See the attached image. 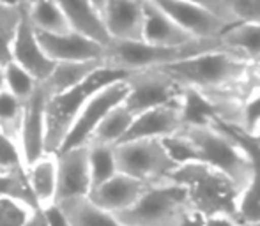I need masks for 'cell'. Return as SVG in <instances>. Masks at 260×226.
Here are the masks:
<instances>
[{
	"mask_svg": "<svg viewBox=\"0 0 260 226\" xmlns=\"http://www.w3.org/2000/svg\"><path fill=\"white\" fill-rule=\"evenodd\" d=\"M124 76L127 74L103 64L80 85L73 87L66 92L50 96L48 104H46V150L57 152L71 124L75 122L87 101L105 85L124 78Z\"/></svg>",
	"mask_w": 260,
	"mask_h": 226,
	"instance_id": "277c9868",
	"label": "cell"
},
{
	"mask_svg": "<svg viewBox=\"0 0 260 226\" xmlns=\"http://www.w3.org/2000/svg\"><path fill=\"white\" fill-rule=\"evenodd\" d=\"M152 2L157 4L191 37H218L226 28V25L221 20H218L214 14L202 9L200 6L188 2V0H152Z\"/></svg>",
	"mask_w": 260,
	"mask_h": 226,
	"instance_id": "5bb4252c",
	"label": "cell"
},
{
	"mask_svg": "<svg viewBox=\"0 0 260 226\" xmlns=\"http://www.w3.org/2000/svg\"><path fill=\"white\" fill-rule=\"evenodd\" d=\"M239 226H260V224H244V223H241Z\"/></svg>",
	"mask_w": 260,
	"mask_h": 226,
	"instance_id": "f35d334b",
	"label": "cell"
},
{
	"mask_svg": "<svg viewBox=\"0 0 260 226\" xmlns=\"http://www.w3.org/2000/svg\"><path fill=\"white\" fill-rule=\"evenodd\" d=\"M219 39L229 46L232 52L260 60V23L239 21L230 25L219 34Z\"/></svg>",
	"mask_w": 260,
	"mask_h": 226,
	"instance_id": "603a6c76",
	"label": "cell"
},
{
	"mask_svg": "<svg viewBox=\"0 0 260 226\" xmlns=\"http://www.w3.org/2000/svg\"><path fill=\"white\" fill-rule=\"evenodd\" d=\"M25 9L28 21L36 32L41 34H64L69 32L68 20L55 0H32Z\"/></svg>",
	"mask_w": 260,
	"mask_h": 226,
	"instance_id": "44dd1931",
	"label": "cell"
},
{
	"mask_svg": "<svg viewBox=\"0 0 260 226\" xmlns=\"http://www.w3.org/2000/svg\"><path fill=\"white\" fill-rule=\"evenodd\" d=\"M30 205L0 196V226H21Z\"/></svg>",
	"mask_w": 260,
	"mask_h": 226,
	"instance_id": "f546056e",
	"label": "cell"
},
{
	"mask_svg": "<svg viewBox=\"0 0 260 226\" xmlns=\"http://www.w3.org/2000/svg\"><path fill=\"white\" fill-rule=\"evenodd\" d=\"M237 21L260 23V0H229Z\"/></svg>",
	"mask_w": 260,
	"mask_h": 226,
	"instance_id": "1f68e13d",
	"label": "cell"
},
{
	"mask_svg": "<svg viewBox=\"0 0 260 226\" xmlns=\"http://www.w3.org/2000/svg\"><path fill=\"white\" fill-rule=\"evenodd\" d=\"M43 214H45V219L48 226H69L68 219H66V214L62 212L60 205L58 203H52V205L41 209Z\"/></svg>",
	"mask_w": 260,
	"mask_h": 226,
	"instance_id": "836d02e7",
	"label": "cell"
},
{
	"mask_svg": "<svg viewBox=\"0 0 260 226\" xmlns=\"http://www.w3.org/2000/svg\"><path fill=\"white\" fill-rule=\"evenodd\" d=\"M32 0H0V6L11 7V9H23L30 4Z\"/></svg>",
	"mask_w": 260,
	"mask_h": 226,
	"instance_id": "d590c367",
	"label": "cell"
},
{
	"mask_svg": "<svg viewBox=\"0 0 260 226\" xmlns=\"http://www.w3.org/2000/svg\"><path fill=\"white\" fill-rule=\"evenodd\" d=\"M6 90V82H4V65H0V92Z\"/></svg>",
	"mask_w": 260,
	"mask_h": 226,
	"instance_id": "74e56055",
	"label": "cell"
},
{
	"mask_svg": "<svg viewBox=\"0 0 260 226\" xmlns=\"http://www.w3.org/2000/svg\"><path fill=\"white\" fill-rule=\"evenodd\" d=\"M234 127L246 138L260 140V85L255 87L241 103Z\"/></svg>",
	"mask_w": 260,
	"mask_h": 226,
	"instance_id": "d4e9b609",
	"label": "cell"
},
{
	"mask_svg": "<svg viewBox=\"0 0 260 226\" xmlns=\"http://www.w3.org/2000/svg\"><path fill=\"white\" fill-rule=\"evenodd\" d=\"M127 90H129V85H127L126 76L115 80V82L108 83L103 89L98 90L85 103V106L78 113L75 122L71 124V127H69L68 134H66L64 141H62L60 148L57 152L89 143L98 124L105 119V115L110 110H113L117 104L124 103V99L127 96Z\"/></svg>",
	"mask_w": 260,
	"mask_h": 226,
	"instance_id": "8992f818",
	"label": "cell"
},
{
	"mask_svg": "<svg viewBox=\"0 0 260 226\" xmlns=\"http://www.w3.org/2000/svg\"><path fill=\"white\" fill-rule=\"evenodd\" d=\"M241 221L236 217V214L229 212V210H218V212H211L206 216L202 226H239Z\"/></svg>",
	"mask_w": 260,
	"mask_h": 226,
	"instance_id": "d6a6232c",
	"label": "cell"
},
{
	"mask_svg": "<svg viewBox=\"0 0 260 226\" xmlns=\"http://www.w3.org/2000/svg\"><path fill=\"white\" fill-rule=\"evenodd\" d=\"M197 209L184 184L168 180L149 184L144 195L119 214H113L120 226H181Z\"/></svg>",
	"mask_w": 260,
	"mask_h": 226,
	"instance_id": "3957f363",
	"label": "cell"
},
{
	"mask_svg": "<svg viewBox=\"0 0 260 226\" xmlns=\"http://www.w3.org/2000/svg\"><path fill=\"white\" fill-rule=\"evenodd\" d=\"M101 18L112 41H142L144 0H106Z\"/></svg>",
	"mask_w": 260,
	"mask_h": 226,
	"instance_id": "4fadbf2b",
	"label": "cell"
},
{
	"mask_svg": "<svg viewBox=\"0 0 260 226\" xmlns=\"http://www.w3.org/2000/svg\"><path fill=\"white\" fill-rule=\"evenodd\" d=\"M55 2L64 13L71 30L87 35L103 46L112 41L105 28L101 13L92 6L90 0H55Z\"/></svg>",
	"mask_w": 260,
	"mask_h": 226,
	"instance_id": "ac0fdd59",
	"label": "cell"
},
{
	"mask_svg": "<svg viewBox=\"0 0 260 226\" xmlns=\"http://www.w3.org/2000/svg\"><path fill=\"white\" fill-rule=\"evenodd\" d=\"M117 170L145 184H157L172 178L177 163L172 159L163 140L142 138V140L120 141L113 147Z\"/></svg>",
	"mask_w": 260,
	"mask_h": 226,
	"instance_id": "5b68a950",
	"label": "cell"
},
{
	"mask_svg": "<svg viewBox=\"0 0 260 226\" xmlns=\"http://www.w3.org/2000/svg\"><path fill=\"white\" fill-rule=\"evenodd\" d=\"M20 18L21 9L0 6V65H6L11 60V43L20 23Z\"/></svg>",
	"mask_w": 260,
	"mask_h": 226,
	"instance_id": "83f0119b",
	"label": "cell"
},
{
	"mask_svg": "<svg viewBox=\"0 0 260 226\" xmlns=\"http://www.w3.org/2000/svg\"><path fill=\"white\" fill-rule=\"evenodd\" d=\"M4 82H6L7 92H11L20 101L28 99V96L34 92V89L39 83L38 80L28 74L23 67H20V65L11 60L4 65Z\"/></svg>",
	"mask_w": 260,
	"mask_h": 226,
	"instance_id": "4316f807",
	"label": "cell"
},
{
	"mask_svg": "<svg viewBox=\"0 0 260 226\" xmlns=\"http://www.w3.org/2000/svg\"><path fill=\"white\" fill-rule=\"evenodd\" d=\"M89 171H90V191L108 180L117 173L115 150L110 145L89 143ZM90 195V193H89Z\"/></svg>",
	"mask_w": 260,
	"mask_h": 226,
	"instance_id": "cb8c5ba5",
	"label": "cell"
},
{
	"mask_svg": "<svg viewBox=\"0 0 260 226\" xmlns=\"http://www.w3.org/2000/svg\"><path fill=\"white\" fill-rule=\"evenodd\" d=\"M175 136L184 145V163H200L219 173L230 182L236 195L244 191L257 177L258 163L250 147L223 129L214 117L184 122Z\"/></svg>",
	"mask_w": 260,
	"mask_h": 226,
	"instance_id": "6da1fadb",
	"label": "cell"
},
{
	"mask_svg": "<svg viewBox=\"0 0 260 226\" xmlns=\"http://www.w3.org/2000/svg\"><path fill=\"white\" fill-rule=\"evenodd\" d=\"M126 78L129 90H127L124 104L133 115L172 103L184 94V90L159 69L137 71L127 74Z\"/></svg>",
	"mask_w": 260,
	"mask_h": 226,
	"instance_id": "52a82bcc",
	"label": "cell"
},
{
	"mask_svg": "<svg viewBox=\"0 0 260 226\" xmlns=\"http://www.w3.org/2000/svg\"><path fill=\"white\" fill-rule=\"evenodd\" d=\"M11 62L23 67L38 82H45L55 67V62L50 60L43 50L38 34L25 14V9H21L20 23L11 43Z\"/></svg>",
	"mask_w": 260,
	"mask_h": 226,
	"instance_id": "8fae6325",
	"label": "cell"
},
{
	"mask_svg": "<svg viewBox=\"0 0 260 226\" xmlns=\"http://www.w3.org/2000/svg\"><path fill=\"white\" fill-rule=\"evenodd\" d=\"M90 2H92V6L96 7V9L101 13V9H103V6H105V2H106V0H90Z\"/></svg>",
	"mask_w": 260,
	"mask_h": 226,
	"instance_id": "8d00e7d4",
	"label": "cell"
},
{
	"mask_svg": "<svg viewBox=\"0 0 260 226\" xmlns=\"http://www.w3.org/2000/svg\"><path fill=\"white\" fill-rule=\"evenodd\" d=\"M135 115L126 108V104L120 103L117 104L113 110H110L105 115V119L98 124L94 129L92 136H90L89 143H101L115 147L126 138L127 131H129L131 124H133Z\"/></svg>",
	"mask_w": 260,
	"mask_h": 226,
	"instance_id": "7402d4cb",
	"label": "cell"
},
{
	"mask_svg": "<svg viewBox=\"0 0 260 226\" xmlns=\"http://www.w3.org/2000/svg\"><path fill=\"white\" fill-rule=\"evenodd\" d=\"M103 62L92 60V62H57L53 71L45 80V87L48 89L50 96L66 92L73 87L80 85L83 80H87L98 67H101Z\"/></svg>",
	"mask_w": 260,
	"mask_h": 226,
	"instance_id": "ffe728a7",
	"label": "cell"
},
{
	"mask_svg": "<svg viewBox=\"0 0 260 226\" xmlns=\"http://www.w3.org/2000/svg\"><path fill=\"white\" fill-rule=\"evenodd\" d=\"M182 124H184V94L172 103L161 104V106L135 115L133 124L122 141L142 140V138L165 140V138L177 134Z\"/></svg>",
	"mask_w": 260,
	"mask_h": 226,
	"instance_id": "9c48e42d",
	"label": "cell"
},
{
	"mask_svg": "<svg viewBox=\"0 0 260 226\" xmlns=\"http://www.w3.org/2000/svg\"><path fill=\"white\" fill-rule=\"evenodd\" d=\"M149 184L133 178L126 173L117 171L113 177L105 180L98 187L90 191L89 198L96 203L100 209L110 214H119L122 210L129 209L147 189Z\"/></svg>",
	"mask_w": 260,
	"mask_h": 226,
	"instance_id": "9a60e30c",
	"label": "cell"
},
{
	"mask_svg": "<svg viewBox=\"0 0 260 226\" xmlns=\"http://www.w3.org/2000/svg\"><path fill=\"white\" fill-rule=\"evenodd\" d=\"M21 226H48V223H46L43 210L39 209V207L34 205V207H30V209L27 210Z\"/></svg>",
	"mask_w": 260,
	"mask_h": 226,
	"instance_id": "e575fe53",
	"label": "cell"
},
{
	"mask_svg": "<svg viewBox=\"0 0 260 226\" xmlns=\"http://www.w3.org/2000/svg\"><path fill=\"white\" fill-rule=\"evenodd\" d=\"M57 203L66 214L69 226H120L113 214L100 209L89 196L68 198Z\"/></svg>",
	"mask_w": 260,
	"mask_h": 226,
	"instance_id": "d6986e66",
	"label": "cell"
},
{
	"mask_svg": "<svg viewBox=\"0 0 260 226\" xmlns=\"http://www.w3.org/2000/svg\"><path fill=\"white\" fill-rule=\"evenodd\" d=\"M50 92L45 83L39 82L34 92L23 101V117L20 127V148L23 165H30L46 150V104Z\"/></svg>",
	"mask_w": 260,
	"mask_h": 226,
	"instance_id": "ba28073f",
	"label": "cell"
},
{
	"mask_svg": "<svg viewBox=\"0 0 260 226\" xmlns=\"http://www.w3.org/2000/svg\"><path fill=\"white\" fill-rule=\"evenodd\" d=\"M25 173L23 158L18 143L0 133V175Z\"/></svg>",
	"mask_w": 260,
	"mask_h": 226,
	"instance_id": "f1b7e54d",
	"label": "cell"
},
{
	"mask_svg": "<svg viewBox=\"0 0 260 226\" xmlns=\"http://www.w3.org/2000/svg\"><path fill=\"white\" fill-rule=\"evenodd\" d=\"M188 2L195 4V6H200L202 9H206L211 14H214V16L218 18V20H221L226 27L239 23L229 0H188Z\"/></svg>",
	"mask_w": 260,
	"mask_h": 226,
	"instance_id": "4dcf8cb0",
	"label": "cell"
},
{
	"mask_svg": "<svg viewBox=\"0 0 260 226\" xmlns=\"http://www.w3.org/2000/svg\"><path fill=\"white\" fill-rule=\"evenodd\" d=\"M25 180L36 207L45 209L57 203V154L45 152L25 166Z\"/></svg>",
	"mask_w": 260,
	"mask_h": 226,
	"instance_id": "2e32d148",
	"label": "cell"
},
{
	"mask_svg": "<svg viewBox=\"0 0 260 226\" xmlns=\"http://www.w3.org/2000/svg\"><path fill=\"white\" fill-rule=\"evenodd\" d=\"M191 37L184 32L157 4L152 0H144V27H142V41L151 45L174 46L188 43Z\"/></svg>",
	"mask_w": 260,
	"mask_h": 226,
	"instance_id": "e0dca14e",
	"label": "cell"
},
{
	"mask_svg": "<svg viewBox=\"0 0 260 226\" xmlns=\"http://www.w3.org/2000/svg\"><path fill=\"white\" fill-rule=\"evenodd\" d=\"M57 154V202L89 196V143L55 152Z\"/></svg>",
	"mask_w": 260,
	"mask_h": 226,
	"instance_id": "30bf717a",
	"label": "cell"
},
{
	"mask_svg": "<svg viewBox=\"0 0 260 226\" xmlns=\"http://www.w3.org/2000/svg\"><path fill=\"white\" fill-rule=\"evenodd\" d=\"M214 50H230L218 37L209 39H191L182 45L165 46L151 45L145 41H110L105 46L103 64L124 74H131L145 69H157L175 62L197 57L200 53L214 52Z\"/></svg>",
	"mask_w": 260,
	"mask_h": 226,
	"instance_id": "7a4b0ae2",
	"label": "cell"
},
{
	"mask_svg": "<svg viewBox=\"0 0 260 226\" xmlns=\"http://www.w3.org/2000/svg\"><path fill=\"white\" fill-rule=\"evenodd\" d=\"M43 50L52 62H103L105 46L75 30L64 34H41L36 32Z\"/></svg>",
	"mask_w": 260,
	"mask_h": 226,
	"instance_id": "7c38bea8",
	"label": "cell"
},
{
	"mask_svg": "<svg viewBox=\"0 0 260 226\" xmlns=\"http://www.w3.org/2000/svg\"><path fill=\"white\" fill-rule=\"evenodd\" d=\"M21 117H23V101L14 97L7 90H2L0 92V133L18 143V147H20Z\"/></svg>",
	"mask_w": 260,
	"mask_h": 226,
	"instance_id": "484cf974",
	"label": "cell"
}]
</instances>
